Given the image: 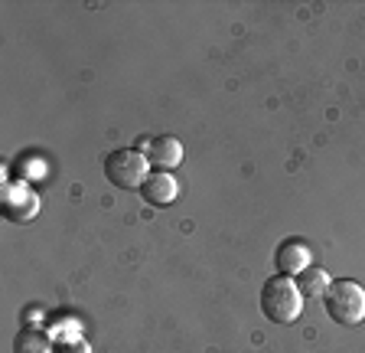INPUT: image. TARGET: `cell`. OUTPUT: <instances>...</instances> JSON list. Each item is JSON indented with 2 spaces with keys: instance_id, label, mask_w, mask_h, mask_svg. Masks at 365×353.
Returning <instances> with one entry per match:
<instances>
[{
  "instance_id": "8992f818",
  "label": "cell",
  "mask_w": 365,
  "mask_h": 353,
  "mask_svg": "<svg viewBox=\"0 0 365 353\" xmlns=\"http://www.w3.org/2000/svg\"><path fill=\"white\" fill-rule=\"evenodd\" d=\"M147 161H150V167L163 170V174H170L173 167H180L182 164V144L173 138V134H160V138H150L147 141Z\"/></svg>"
},
{
  "instance_id": "7a4b0ae2",
  "label": "cell",
  "mask_w": 365,
  "mask_h": 353,
  "mask_svg": "<svg viewBox=\"0 0 365 353\" xmlns=\"http://www.w3.org/2000/svg\"><path fill=\"white\" fill-rule=\"evenodd\" d=\"M323 304H327V314L342 327H359L365 321V288L352 278H339L329 284Z\"/></svg>"
},
{
  "instance_id": "3957f363",
  "label": "cell",
  "mask_w": 365,
  "mask_h": 353,
  "mask_svg": "<svg viewBox=\"0 0 365 353\" xmlns=\"http://www.w3.org/2000/svg\"><path fill=\"white\" fill-rule=\"evenodd\" d=\"M105 176L118 190H140L144 180L150 176V161L144 151L121 147V151H111L105 157Z\"/></svg>"
},
{
  "instance_id": "9c48e42d",
  "label": "cell",
  "mask_w": 365,
  "mask_h": 353,
  "mask_svg": "<svg viewBox=\"0 0 365 353\" xmlns=\"http://www.w3.org/2000/svg\"><path fill=\"white\" fill-rule=\"evenodd\" d=\"M329 275L319 265H310L307 272H300L297 275V288H300V294L304 298H327V292H329Z\"/></svg>"
},
{
  "instance_id": "ba28073f",
  "label": "cell",
  "mask_w": 365,
  "mask_h": 353,
  "mask_svg": "<svg viewBox=\"0 0 365 353\" xmlns=\"http://www.w3.org/2000/svg\"><path fill=\"white\" fill-rule=\"evenodd\" d=\"M14 353H56V344L49 334L36 327H23L14 337Z\"/></svg>"
},
{
  "instance_id": "52a82bcc",
  "label": "cell",
  "mask_w": 365,
  "mask_h": 353,
  "mask_svg": "<svg viewBox=\"0 0 365 353\" xmlns=\"http://www.w3.org/2000/svg\"><path fill=\"white\" fill-rule=\"evenodd\" d=\"M140 197H144L150 207H170V203L180 197V187H176L173 174H163V170H157V174H150L144 180V187H140Z\"/></svg>"
},
{
  "instance_id": "6da1fadb",
  "label": "cell",
  "mask_w": 365,
  "mask_h": 353,
  "mask_svg": "<svg viewBox=\"0 0 365 353\" xmlns=\"http://www.w3.org/2000/svg\"><path fill=\"white\" fill-rule=\"evenodd\" d=\"M261 311H264L267 321L281 324V327L294 324L297 317L304 314V294H300L294 278L287 275L267 278L264 288H261Z\"/></svg>"
},
{
  "instance_id": "30bf717a",
  "label": "cell",
  "mask_w": 365,
  "mask_h": 353,
  "mask_svg": "<svg viewBox=\"0 0 365 353\" xmlns=\"http://www.w3.org/2000/svg\"><path fill=\"white\" fill-rule=\"evenodd\" d=\"M56 353H91V347L85 344V337L72 334V337H66V340H56Z\"/></svg>"
},
{
  "instance_id": "277c9868",
  "label": "cell",
  "mask_w": 365,
  "mask_h": 353,
  "mask_svg": "<svg viewBox=\"0 0 365 353\" xmlns=\"http://www.w3.org/2000/svg\"><path fill=\"white\" fill-rule=\"evenodd\" d=\"M4 216H7L10 223L23 226V223H30V219H36L39 213V197L33 187L26 184H7L4 187Z\"/></svg>"
},
{
  "instance_id": "5b68a950",
  "label": "cell",
  "mask_w": 365,
  "mask_h": 353,
  "mask_svg": "<svg viewBox=\"0 0 365 353\" xmlns=\"http://www.w3.org/2000/svg\"><path fill=\"white\" fill-rule=\"evenodd\" d=\"M310 246H307L304 239H287V242H281V249H277V255H274V265H277V272L287 278L300 275V272L310 269Z\"/></svg>"
}]
</instances>
